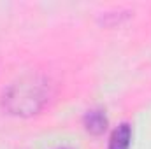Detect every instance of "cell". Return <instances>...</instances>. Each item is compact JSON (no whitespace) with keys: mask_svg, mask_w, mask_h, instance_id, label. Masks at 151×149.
<instances>
[{"mask_svg":"<svg viewBox=\"0 0 151 149\" xmlns=\"http://www.w3.org/2000/svg\"><path fill=\"white\" fill-rule=\"evenodd\" d=\"M51 98V82L46 75L27 74L16 79L2 97L4 109L14 116H34Z\"/></svg>","mask_w":151,"mask_h":149,"instance_id":"cell-1","label":"cell"},{"mask_svg":"<svg viewBox=\"0 0 151 149\" xmlns=\"http://www.w3.org/2000/svg\"><path fill=\"white\" fill-rule=\"evenodd\" d=\"M132 140V128L128 123H121L109 139V148L107 149H128Z\"/></svg>","mask_w":151,"mask_h":149,"instance_id":"cell-3","label":"cell"},{"mask_svg":"<svg viewBox=\"0 0 151 149\" xmlns=\"http://www.w3.org/2000/svg\"><path fill=\"white\" fill-rule=\"evenodd\" d=\"M83 123H84L86 132H90L91 135H100V133H104V130L107 126V117H106L104 111L91 109V111H88L84 114Z\"/></svg>","mask_w":151,"mask_h":149,"instance_id":"cell-2","label":"cell"},{"mask_svg":"<svg viewBox=\"0 0 151 149\" xmlns=\"http://www.w3.org/2000/svg\"><path fill=\"white\" fill-rule=\"evenodd\" d=\"M63 149H65V148H63Z\"/></svg>","mask_w":151,"mask_h":149,"instance_id":"cell-4","label":"cell"}]
</instances>
